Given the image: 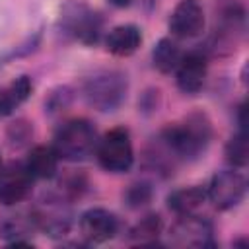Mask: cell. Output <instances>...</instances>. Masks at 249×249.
I'll return each mask as SVG.
<instances>
[{"mask_svg":"<svg viewBox=\"0 0 249 249\" xmlns=\"http://www.w3.org/2000/svg\"><path fill=\"white\" fill-rule=\"evenodd\" d=\"M158 138L177 161L196 160L206 152L212 140V123L204 113H191L181 121L167 124Z\"/></svg>","mask_w":249,"mask_h":249,"instance_id":"obj_1","label":"cell"},{"mask_svg":"<svg viewBox=\"0 0 249 249\" xmlns=\"http://www.w3.org/2000/svg\"><path fill=\"white\" fill-rule=\"evenodd\" d=\"M97 130L88 119H70L64 121L53 136V148L60 160L66 161H84L95 154L97 148Z\"/></svg>","mask_w":249,"mask_h":249,"instance_id":"obj_2","label":"cell"},{"mask_svg":"<svg viewBox=\"0 0 249 249\" xmlns=\"http://www.w3.org/2000/svg\"><path fill=\"white\" fill-rule=\"evenodd\" d=\"M128 91V80L119 70H103L93 76H89L82 86V97L84 101L99 111V113H111L119 109Z\"/></svg>","mask_w":249,"mask_h":249,"instance_id":"obj_3","label":"cell"},{"mask_svg":"<svg viewBox=\"0 0 249 249\" xmlns=\"http://www.w3.org/2000/svg\"><path fill=\"white\" fill-rule=\"evenodd\" d=\"M97 163L109 173H124L134 163V148L130 132L124 126L111 128L97 140Z\"/></svg>","mask_w":249,"mask_h":249,"instance_id":"obj_4","label":"cell"},{"mask_svg":"<svg viewBox=\"0 0 249 249\" xmlns=\"http://www.w3.org/2000/svg\"><path fill=\"white\" fill-rule=\"evenodd\" d=\"M167 241L173 247H193V249H206L214 247V226L210 220L198 216V214H185L179 216L169 231Z\"/></svg>","mask_w":249,"mask_h":249,"instance_id":"obj_5","label":"cell"},{"mask_svg":"<svg viewBox=\"0 0 249 249\" xmlns=\"http://www.w3.org/2000/svg\"><path fill=\"white\" fill-rule=\"evenodd\" d=\"M62 31L86 45H93L103 35V18L84 4H68L62 12Z\"/></svg>","mask_w":249,"mask_h":249,"instance_id":"obj_6","label":"cell"},{"mask_svg":"<svg viewBox=\"0 0 249 249\" xmlns=\"http://www.w3.org/2000/svg\"><path fill=\"white\" fill-rule=\"evenodd\" d=\"M247 193V181L241 171L235 167L216 171L206 187V196L208 200L218 208V210H230L235 208Z\"/></svg>","mask_w":249,"mask_h":249,"instance_id":"obj_7","label":"cell"},{"mask_svg":"<svg viewBox=\"0 0 249 249\" xmlns=\"http://www.w3.org/2000/svg\"><path fill=\"white\" fill-rule=\"evenodd\" d=\"M208 74V53L204 49H193L183 53L177 68H175V82L177 88L187 93L195 95L202 89Z\"/></svg>","mask_w":249,"mask_h":249,"instance_id":"obj_8","label":"cell"},{"mask_svg":"<svg viewBox=\"0 0 249 249\" xmlns=\"http://www.w3.org/2000/svg\"><path fill=\"white\" fill-rule=\"evenodd\" d=\"M204 8L200 0H179L169 16V31L175 39H195L204 31Z\"/></svg>","mask_w":249,"mask_h":249,"instance_id":"obj_9","label":"cell"},{"mask_svg":"<svg viewBox=\"0 0 249 249\" xmlns=\"http://www.w3.org/2000/svg\"><path fill=\"white\" fill-rule=\"evenodd\" d=\"M33 177L23 161H12L0 167V202L16 206L27 198L33 187Z\"/></svg>","mask_w":249,"mask_h":249,"instance_id":"obj_10","label":"cell"},{"mask_svg":"<svg viewBox=\"0 0 249 249\" xmlns=\"http://www.w3.org/2000/svg\"><path fill=\"white\" fill-rule=\"evenodd\" d=\"M78 228L88 243H105L119 233V218L107 208H88L78 218Z\"/></svg>","mask_w":249,"mask_h":249,"instance_id":"obj_11","label":"cell"},{"mask_svg":"<svg viewBox=\"0 0 249 249\" xmlns=\"http://www.w3.org/2000/svg\"><path fill=\"white\" fill-rule=\"evenodd\" d=\"M105 49L115 56H130L142 45V31L134 23H121L105 33Z\"/></svg>","mask_w":249,"mask_h":249,"instance_id":"obj_12","label":"cell"},{"mask_svg":"<svg viewBox=\"0 0 249 249\" xmlns=\"http://www.w3.org/2000/svg\"><path fill=\"white\" fill-rule=\"evenodd\" d=\"M35 230H39V226H37V216L33 206L18 208L16 212H10L0 220V235L6 237L8 241L23 239Z\"/></svg>","mask_w":249,"mask_h":249,"instance_id":"obj_13","label":"cell"},{"mask_svg":"<svg viewBox=\"0 0 249 249\" xmlns=\"http://www.w3.org/2000/svg\"><path fill=\"white\" fill-rule=\"evenodd\" d=\"M58 154L53 146H35L25 158V167L33 179H53L58 171Z\"/></svg>","mask_w":249,"mask_h":249,"instance_id":"obj_14","label":"cell"},{"mask_svg":"<svg viewBox=\"0 0 249 249\" xmlns=\"http://www.w3.org/2000/svg\"><path fill=\"white\" fill-rule=\"evenodd\" d=\"M208 200L206 196V187L200 185H191V187H181L169 193L167 196V208L177 214V216H185V214H196V210Z\"/></svg>","mask_w":249,"mask_h":249,"instance_id":"obj_15","label":"cell"},{"mask_svg":"<svg viewBox=\"0 0 249 249\" xmlns=\"http://www.w3.org/2000/svg\"><path fill=\"white\" fill-rule=\"evenodd\" d=\"M33 84L29 76H19L6 88H0V117L12 115L29 95H31Z\"/></svg>","mask_w":249,"mask_h":249,"instance_id":"obj_16","label":"cell"},{"mask_svg":"<svg viewBox=\"0 0 249 249\" xmlns=\"http://www.w3.org/2000/svg\"><path fill=\"white\" fill-rule=\"evenodd\" d=\"M183 56V51L179 47V43L171 37H161L154 51H152V62H154V68H158L161 74H171L175 72L179 60Z\"/></svg>","mask_w":249,"mask_h":249,"instance_id":"obj_17","label":"cell"},{"mask_svg":"<svg viewBox=\"0 0 249 249\" xmlns=\"http://www.w3.org/2000/svg\"><path fill=\"white\" fill-rule=\"evenodd\" d=\"M224 154H226V161H228L231 167H235V169L245 167V165H247V158H249V156H247V154H249V148H247V132H245V130H237V132L228 140Z\"/></svg>","mask_w":249,"mask_h":249,"instance_id":"obj_18","label":"cell"},{"mask_svg":"<svg viewBox=\"0 0 249 249\" xmlns=\"http://www.w3.org/2000/svg\"><path fill=\"white\" fill-rule=\"evenodd\" d=\"M160 233H161V218L158 214H148L140 218V222L130 230V237L142 245L156 243Z\"/></svg>","mask_w":249,"mask_h":249,"instance_id":"obj_19","label":"cell"},{"mask_svg":"<svg viewBox=\"0 0 249 249\" xmlns=\"http://www.w3.org/2000/svg\"><path fill=\"white\" fill-rule=\"evenodd\" d=\"M154 196V191H152V185L146 183V181H138V183H132L126 193H124V202L130 206V208H142L146 206Z\"/></svg>","mask_w":249,"mask_h":249,"instance_id":"obj_20","label":"cell"},{"mask_svg":"<svg viewBox=\"0 0 249 249\" xmlns=\"http://www.w3.org/2000/svg\"><path fill=\"white\" fill-rule=\"evenodd\" d=\"M70 101H72V89L66 88V86H62V88L54 89V91L49 95V99L45 101V111H49V113L64 111V109L70 105Z\"/></svg>","mask_w":249,"mask_h":249,"instance_id":"obj_21","label":"cell"},{"mask_svg":"<svg viewBox=\"0 0 249 249\" xmlns=\"http://www.w3.org/2000/svg\"><path fill=\"white\" fill-rule=\"evenodd\" d=\"M31 134H33V128L29 126V123H25V121H18V123H14V124H10V128H8V138H10V142L12 144H25L29 138H31Z\"/></svg>","mask_w":249,"mask_h":249,"instance_id":"obj_22","label":"cell"},{"mask_svg":"<svg viewBox=\"0 0 249 249\" xmlns=\"http://www.w3.org/2000/svg\"><path fill=\"white\" fill-rule=\"evenodd\" d=\"M245 113H247V105H245V101H241L239 103V107H237V130H245L247 132V119H245Z\"/></svg>","mask_w":249,"mask_h":249,"instance_id":"obj_23","label":"cell"},{"mask_svg":"<svg viewBox=\"0 0 249 249\" xmlns=\"http://www.w3.org/2000/svg\"><path fill=\"white\" fill-rule=\"evenodd\" d=\"M111 6H115V8H124V6H128L132 0H107Z\"/></svg>","mask_w":249,"mask_h":249,"instance_id":"obj_24","label":"cell"},{"mask_svg":"<svg viewBox=\"0 0 249 249\" xmlns=\"http://www.w3.org/2000/svg\"><path fill=\"white\" fill-rule=\"evenodd\" d=\"M0 167H2V158H0Z\"/></svg>","mask_w":249,"mask_h":249,"instance_id":"obj_25","label":"cell"}]
</instances>
